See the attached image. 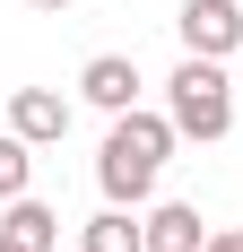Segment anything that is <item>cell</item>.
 Segmentation results:
<instances>
[{"instance_id": "cell-1", "label": "cell", "mask_w": 243, "mask_h": 252, "mask_svg": "<svg viewBox=\"0 0 243 252\" xmlns=\"http://www.w3.org/2000/svg\"><path fill=\"white\" fill-rule=\"evenodd\" d=\"M174 113H148V104H130V113H113V130H104V157H96V183L113 209H139L148 191H156V174H165L174 157Z\"/></svg>"}, {"instance_id": "cell-2", "label": "cell", "mask_w": 243, "mask_h": 252, "mask_svg": "<svg viewBox=\"0 0 243 252\" xmlns=\"http://www.w3.org/2000/svg\"><path fill=\"white\" fill-rule=\"evenodd\" d=\"M165 113L182 139H226L235 130V78H226V61H200V52H182V70L165 78Z\"/></svg>"}, {"instance_id": "cell-3", "label": "cell", "mask_w": 243, "mask_h": 252, "mask_svg": "<svg viewBox=\"0 0 243 252\" xmlns=\"http://www.w3.org/2000/svg\"><path fill=\"white\" fill-rule=\"evenodd\" d=\"M174 35H182V52H200V61H226V52L243 44V0H182Z\"/></svg>"}, {"instance_id": "cell-4", "label": "cell", "mask_w": 243, "mask_h": 252, "mask_svg": "<svg viewBox=\"0 0 243 252\" xmlns=\"http://www.w3.org/2000/svg\"><path fill=\"white\" fill-rule=\"evenodd\" d=\"M9 130L26 148H61L70 139V96L61 87H9Z\"/></svg>"}, {"instance_id": "cell-5", "label": "cell", "mask_w": 243, "mask_h": 252, "mask_svg": "<svg viewBox=\"0 0 243 252\" xmlns=\"http://www.w3.org/2000/svg\"><path fill=\"white\" fill-rule=\"evenodd\" d=\"M78 96L96 104V113H130V104H139V61H130V52H96V61L78 70Z\"/></svg>"}, {"instance_id": "cell-6", "label": "cell", "mask_w": 243, "mask_h": 252, "mask_svg": "<svg viewBox=\"0 0 243 252\" xmlns=\"http://www.w3.org/2000/svg\"><path fill=\"white\" fill-rule=\"evenodd\" d=\"M0 235H9V244H26V252H61V218H52V200H35V191L0 209Z\"/></svg>"}, {"instance_id": "cell-7", "label": "cell", "mask_w": 243, "mask_h": 252, "mask_svg": "<svg viewBox=\"0 0 243 252\" xmlns=\"http://www.w3.org/2000/svg\"><path fill=\"white\" fill-rule=\"evenodd\" d=\"M209 244V226H200L191 200H156L148 209V252H200Z\"/></svg>"}, {"instance_id": "cell-8", "label": "cell", "mask_w": 243, "mask_h": 252, "mask_svg": "<svg viewBox=\"0 0 243 252\" xmlns=\"http://www.w3.org/2000/svg\"><path fill=\"white\" fill-rule=\"evenodd\" d=\"M78 252H148V218H130V209L104 200L87 226H78Z\"/></svg>"}, {"instance_id": "cell-9", "label": "cell", "mask_w": 243, "mask_h": 252, "mask_svg": "<svg viewBox=\"0 0 243 252\" xmlns=\"http://www.w3.org/2000/svg\"><path fill=\"white\" fill-rule=\"evenodd\" d=\"M26 191H35V148H26L18 130H0V209L26 200Z\"/></svg>"}, {"instance_id": "cell-10", "label": "cell", "mask_w": 243, "mask_h": 252, "mask_svg": "<svg viewBox=\"0 0 243 252\" xmlns=\"http://www.w3.org/2000/svg\"><path fill=\"white\" fill-rule=\"evenodd\" d=\"M200 252H243V226H235V235H209Z\"/></svg>"}, {"instance_id": "cell-11", "label": "cell", "mask_w": 243, "mask_h": 252, "mask_svg": "<svg viewBox=\"0 0 243 252\" xmlns=\"http://www.w3.org/2000/svg\"><path fill=\"white\" fill-rule=\"evenodd\" d=\"M35 9H70V0H35Z\"/></svg>"}, {"instance_id": "cell-12", "label": "cell", "mask_w": 243, "mask_h": 252, "mask_svg": "<svg viewBox=\"0 0 243 252\" xmlns=\"http://www.w3.org/2000/svg\"><path fill=\"white\" fill-rule=\"evenodd\" d=\"M0 252H26V244H9V235H0Z\"/></svg>"}]
</instances>
